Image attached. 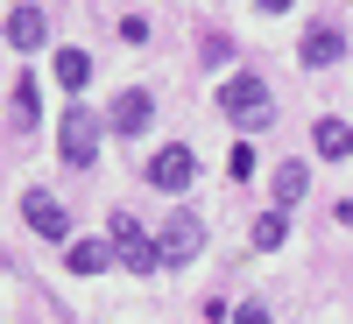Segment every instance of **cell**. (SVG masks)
Returning <instances> with one entry per match:
<instances>
[{"mask_svg":"<svg viewBox=\"0 0 353 324\" xmlns=\"http://www.w3.org/2000/svg\"><path fill=\"white\" fill-rule=\"evenodd\" d=\"M311 141H318V155H332V162H339V155H353V127H346V120H318V127H311Z\"/></svg>","mask_w":353,"mask_h":324,"instance_id":"obj_10","label":"cell"},{"mask_svg":"<svg viewBox=\"0 0 353 324\" xmlns=\"http://www.w3.org/2000/svg\"><path fill=\"white\" fill-rule=\"evenodd\" d=\"M297 56H304V71H325V64H339V56H346V36H339V28H311Z\"/></svg>","mask_w":353,"mask_h":324,"instance_id":"obj_7","label":"cell"},{"mask_svg":"<svg viewBox=\"0 0 353 324\" xmlns=\"http://www.w3.org/2000/svg\"><path fill=\"white\" fill-rule=\"evenodd\" d=\"M113 254H121L134 275H156V240H149L134 219H113Z\"/></svg>","mask_w":353,"mask_h":324,"instance_id":"obj_5","label":"cell"},{"mask_svg":"<svg viewBox=\"0 0 353 324\" xmlns=\"http://www.w3.org/2000/svg\"><path fill=\"white\" fill-rule=\"evenodd\" d=\"M8 43H14V50H43V43H50L43 8H14V14H8Z\"/></svg>","mask_w":353,"mask_h":324,"instance_id":"obj_8","label":"cell"},{"mask_svg":"<svg viewBox=\"0 0 353 324\" xmlns=\"http://www.w3.org/2000/svg\"><path fill=\"white\" fill-rule=\"evenodd\" d=\"M57 78H64L71 92H78V85L92 78V56H85V50H64V56H57Z\"/></svg>","mask_w":353,"mask_h":324,"instance_id":"obj_12","label":"cell"},{"mask_svg":"<svg viewBox=\"0 0 353 324\" xmlns=\"http://www.w3.org/2000/svg\"><path fill=\"white\" fill-rule=\"evenodd\" d=\"M226 169H233V184H248V176H254V149H248V141L226 155Z\"/></svg>","mask_w":353,"mask_h":324,"instance_id":"obj_16","label":"cell"},{"mask_svg":"<svg viewBox=\"0 0 353 324\" xmlns=\"http://www.w3.org/2000/svg\"><path fill=\"white\" fill-rule=\"evenodd\" d=\"M219 113H226V120L233 127H269L276 120V106H269V85H261V78H226L219 85Z\"/></svg>","mask_w":353,"mask_h":324,"instance_id":"obj_1","label":"cell"},{"mask_svg":"<svg viewBox=\"0 0 353 324\" xmlns=\"http://www.w3.org/2000/svg\"><path fill=\"white\" fill-rule=\"evenodd\" d=\"M14 120H21V127H36V85H28V78L14 85Z\"/></svg>","mask_w":353,"mask_h":324,"instance_id":"obj_15","label":"cell"},{"mask_svg":"<svg viewBox=\"0 0 353 324\" xmlns=\"http://www.w3.org/2000/svg\"><path fill=\"white\" fill-rule=\"evenodd\" d=\"M233 324H269V310H261V303H241V310H233Z\"/></svg>","mask_w":353,"mask_h":324,"instance_id":"obj_17","label":"cell"},{"mask_svg":"<svg viewBox=\"0 0 353 324\" xmlns=\"http://www.w3.org/2000/svg\"><path fill=\"white\" fill-rule=\"evenodd\" d=\"M106 268V240H78L71 247V275H99Z\"/></svg>","mask_w":353,"mask_h":324,"instance_id":"obj_11","label":"cell"},{"mask_svg":"<svg viewBox=\"0 0 353 324\" xmlns=\"http://www.w3.org/2000/svg\"><path fill=\"white\" fill-rule=\"evenodd\" d=\"M304 197V162H283L276 169V204H297Z\"/></svg>","mask_w":353,"mask_h":324,"instance_id":"obj_13","label":"cell"},{"mask_svg":"<svg viewBox=\"0 0 353 324\" xmlns=\"http://www.w3.org/2000/svg\"><path fill=\"white\" fill-rule=\"evenodd\" d=\"M21 219L36 226L43 240H71V212H64V204H57L50 191H28V197H21Z\"/></svg>","mask_w":353,"mask_h":324,"instance_id":"obj_4","label":"cell"},{"mask_svg":"<svg viewBox=\"0 0 353 324\" xmlns=\"http://www.w3.org/2000/svg\"><path fill=\"white\" fill-rule=\"evenodd\" d=\"M191 176H198V162H191V149H176V141H170L163 155H149V184L156 191H184Z\"/></svg>","mask_w":353,"mask_h":324,"instance_id":"obj_6","label":"cell"},{"mask_svg":"<svg viewBox=\"0 0 353 324\" xmlns=\"http://www.w3.org/2000/svg\"><path fill=\"white\" fill-rule=\"evenodd\" d=\"M261 8H269V14H283V8H290V0H261Z\"/></svg>","mask_w":353,"mask_h":324,"instance_id":"obj_18","label":"cell"},{"mask_svg":"<svg viewBox=\"0 0 353 324\" xmlns=\"http://www.w3.org/2000/svg\"><path fill=\"white\" fill-rule=\"evenodd\" d=\"M57 149H64L71 169H85L99 155V113L92 106H64V120H57Z\"/></svg>","mask_w":353,"mask_h":324,"instance_id":"obj_3","label":"cell"},{"mask_svg":"<svg viewBox=\"0 0 353 324\" xmlns=\"http://www.w3.org/2000/svg\"><path fill=\"white\" fill-rule=\"evenodd\" d=\"M198 247H205V219L198 212L163 219V233H156V268H184V261H198Z\"/></svg>","mask_w":353,"mask_h":324,"instance_id":"obj_2","label":"cell"},{"mask_svg":"<svg viewBox=\"0 0 353 324\" xmlns=\"http://www.w3.org/2000/svg\"><path fill=\"white\" fill-rule=\"evenodd\" d=\"M149 113H156L149 92H121V99H113V127H121V134H141V127H149Z\"/></svg>","mask_w":353,"mask_h":324,"instance_id":"obj_9","label":"cell"},{"mask_svg":"<svg viewBox=\"0 0 353 324\" xmlns=\"http://www.w3.org/2000/svg\"><path fill=\"white\" fill-rule=\"evenodd\" d=\"M283 240H290V219L283 212H269V219L254 226V247H283Z\"/></svg>","mask_w":353,"mask_h":324,"instance_id":"obj_14","label":"cell"}]
</instances>
